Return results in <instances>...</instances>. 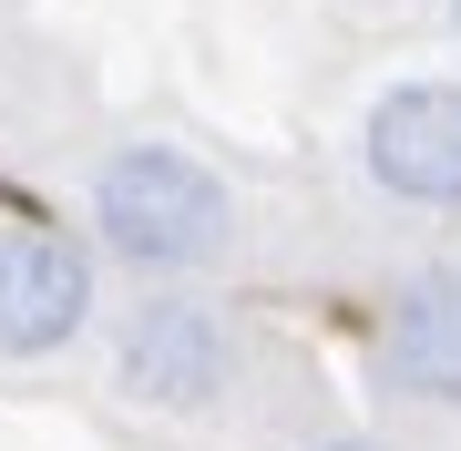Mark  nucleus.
<instances>
[{"instance_id":"nucleus-6","label":"nucleus","mask_w":461,"mask_h":451,"mask_svg":"<svg viewBox=\"0 0 461 451\" xmlns=\"http://www.w3.org/2000/svg\"><path fill=\"white\" fill-rule=\"evenodd\" d=\"M308 451H379V441H359V431H329V441H308Z\"/></svg>"},{"instance_id":"nucleus-3","label":"nucleus","mask_w":461,"mask_h":451,"mask_svg":"<svg viewBox=\"0 0 461 451\" xmlns=\"http://www.w3.org/2000/svg\"><path fill=\"white\" fill-rule=\"evenodd\" d=\"M359 185L400 216H461V72H390L359 103Z\"/></svg>"},{"instance_id":"nucleus-2","label":"nucleus","mask_w":461,"mask_h":451,"mask_svg":"<svg viewBox=\"0 0 461 451\" xmlns=\"http://www.w3.org/2000/svg\"><path fill=\"white\" fill-rule=\"evenodd\" d=\"M103 359H113L123 410L144 420H226L247 401L257 369V329L205 287H133L103 329Z\"/></svg>"},{"instance_id":"nucleus-7","label":"nucleus","mask_w":461,"mask_h":451,"mask_svg":"<svg viewBox=\"0 0 461 451\" xmlns=\"http://www.w3.org/2000/svg\"><path fill=\"white\" fill-rule=\"evenodd\" d=\"M441 21H451V41H461V0H441Z\"/></svg>"},{"instance_id":"nucleus-5","label":"nucleus","mask_w":461,"mask_h":451,"mask_svg":"<svg viewBox=\"0 0 461 451\" xmlns=\"http://www.w3.org/2000/svg\"><path fill=\"white\" fill-rule=\"evenodd\" d=\"M369 369L400 410H430V420H461V267L430 257L390 287L369 329Z\"/></svg>"},{"instance_id":"nucleus-4","label":"nucleus","mask_w":461,"mask_h":451,"mask_svg":"<svg viewBox=\"0 0 461 451\" xmlns=\"http://www.w3.org/2000/svg\"><path fill=\"white\" fill-rule=\"evenodd\" d=\"M83 329H103V247L62 226H0V369L62 359Z\"/></svg>"},{"instance_id":"nucleus-1","label":"nucleus","mask_w":461,"mask_h":451,"mask_svg":"<svg viewBox=\"0 0 461 451\" xmlns=\"http://www.w3.org/2000/svg\"><path fill=\"white\" fill-rule=\"evenodd\" d=\"M83 226H93V247L113 257V267H133L144 287H195V277L247 257V205H236V185L215 175L195 144H175V134L103 144L93 175H83Z\"/></svg>"}]
</instances>
